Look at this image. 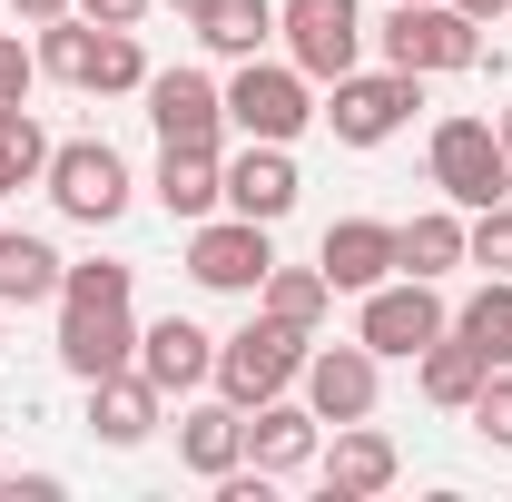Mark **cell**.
Listing matches in <instances>:
<instances>
[{"instance_id":"1","label":"cell","mask_w":512,"mask_h":502,"mask_svg":"<svg viewBox=\"0 0 512 502\" xmlns=\"http://www.w3.org/2000/svg\"><path fill=\"white\" fill-rule=\"evenodd\" d=\"M60 365L79 384L128 375L138 365V325H128V266H69L60 276Z\"/></svg>"},{"instance_id":"2","label":"cell","mask_w":512,"mask_h":502,"mask_svg":"<svg viewBox=\"0 0 512 502\" xmlns=\"http://www.w3.org/2000/svg\"><path fill=\"white\" fill-rule=\"evenodd\" d=\"M384 69H414V79L483 69V20H463L453 0H394V20H384Z\"/></svg>"},{"instance_id":"3","label":"cell","mask_w":512,"mask_h":502,"mask_svg":"<svg viewBox=\"0 0 512 502\" xmlns=\"http://www.w3.org/2000/svg\"><path fill=\"white\" fill-rule=\"evenodd\" d=\"M306 345H316V335H296L286 315H256V325H237V335H217V394L256 414L266 394H286V384L306 375Z\"/></svg>"},{"instance_id":"4","label":"cell","mask_w":512,"mask_h":502,"mask_svg":"<svg viewBox=\"0 0 512 502\" xmlns=\"http://www.w3.org/2000/svg\"><path fill=\"white\" fill-rule=\"evenodd\" d=\"M434 188L473 217V207H493V197H512V148L493 119H434Z\"/></svg>"},{"instance_id":"5","label":"cell","mask_w":512,"mask_h":502,"mask_svg":"<svg viewBox=\"0 0 512 502\" xmlns=\"http://www.w3.org/2000/svg\"><path fill=\"white\" fill-rule=\"evenodd\" d=\"M266 266H276V227H256V217H197L188 237V276L207 286V296H256L266 286Z\"/></svg>"},{"instance_id":"6","label":"cell","mask_w":512,"mask_h":502,"mask_svg":"<svg viewBox=\"0 0 512 502\" xmlns=\"http://www.w3.org/2000/svg\"><path fill=\"white\" fill-rule=\"evenodd\" d=\"M414 109H424V79H414V69H375V79H365V69H345V79H335V99H325V128H335L345 148H384Z\"/></svg>"},{"instance_id":"7","label":"cell","mask_w":512,"mask_h":502,"mask_svg":"<svg viewBox=\"0 0 512 502\" xmlns=\"http://www.w3.org/2000/svg\"><path fill=\"white\" fill-rule=\"evenodd\" d=\"M444 325L453 315H444V296H434V276H384V286H365V315H355V335H365L375 355H394V365H414Z\"/></svg>"},{"instance_id":"8","label":"cell","mask_w":512,"mask_h":502,"mask_svg":"<svg viewBox=\"0 0 512 502\" xmlns=\"http://www.w3.org/2000/svg\"><path fill=\"white\" fill-rule=\"evenodd\" d=\"M306 119H316V79H306L296 60H286V69H276V60H247L237 79H227V128H247V138H276V148H286Z\"/></svg>"},{"instance_id":"9","label":"cell","mask_w":512,"mask_h":502,"mask_svg":"<svg viewBox=\"0 0 512 502\" xmlns=\"http://www.w3.org/2000/svg\"><path fill=\"white\" fill-rule=\"evenodd\" d=\"M40 188L60 197V217L109 227V217H128V158L109 138H69V148H50V178H40Z\"/></svg>"},{"instance_id":"10","label":"cell","mask_w":512,"mask_h":502,"mask_svg":"<svg viewBox=\"0 0 512 502\" xmlns=\"http://www.w3.org/2000/svg\"><path fill=\"white\" fill-rule=\"evenodd\" d=\"M276 30H286V60L306 69V79H325V89L365 50V10L355 0H276Z\"/></svg>"},{"instance_id":"11","label":"cell","mask_w":512,"mask_h":502,"mask_svg":"<svg viewBox=\"0 0 512 502\" xmlns=\"http://www.w3.org/2000/svg\"><path fill=\"white\" fill-rule=\"evenodd\" d=\"M306 404H316V424H365L384 394V355L355 335V345H306Z\"/></svg>"},{"instance_id":"12","label":"cell","mask_w":512,"mask_h":502,"mask_svg":"<svg viewBox=\"0 0 512 502\" xmlns=\"http://www.w3.org/2000/svg\"><path fill=\"white\" fill-rule=\"evenodd\" d=\"M148 128H158V148H217V128H227V89L207 79V69H148Z\"/></svg>"},{"instance_id":"13","label":"cell","mask_w":512,"mask_h":502,"mask_svg":"<svg viewBox=\"0 0 512 502\" xmlns=\"http://www.w3.org/2000/svg\"><path fill=\"white\" fill-rule=\"evenodd\" d=\"M138 375L158 384V394H197V384H217V335L188 325V315L138 325Z\"/></svg>"},{"instance_id":"14","label":"cell","mask_w":512,"mask_h":502,"mask_svg":"<svg viewBox=\"0 0 512 502\" xmlns=\"http://www.w3.org/2000/svg\"><path fill=\"white\" fill-rule=\"evenodd\" d=\"M316 463H325V493L335 502H375V493H394V473H404L394 443L375 434V414H365V424H335V443H325Z\"/></svg>"},{"instance_id":"15","label":"cell","mask_w":512,"mask_h":502,"mask_svg":"<svg viewBox=\"0 0 512 502\" xmlns=\"http://www.w3.org/2000/svg\"><path fill=\"white\" fill-rule=\"evenodd\" d=\"M316 266H325L335 296H365V286L394 276V227H384V217H335L325 247H316Z\"/></svg>"},{"instance_id":"16","label":"cell","mask_w":512,"mask_h":502,"mask_svg":"<svg viewBox=\"0 0 512 502\" xmlns=\"http://www.w3.org/2000/svg\"><path fill=\"white\" fill-rule=\"evenodd\" d=\"M296 188H306V178H296V158H286L276 138H247V158H227V207L256 217V227H276V217L296 207Z\"/></svg>"},{"instance_id":"17","label":"cell","mask_w":512,"mask_h":502,"mask_svg":"<svg viewBox=\"0 0 512 502\" xmlns=\"http://www.w3.org/2000/svg\"><path fill=\"white\" fill-rule=\"evenodd\" d=\"M158 404H168V394L138 375V365H128V375H99L89 384V434L109 443V453H138V443L158 434Z\"/></svg>"},{"instance_id":"18","label":"cell","mask_w":512,"mask_h":502,"mask_svg":"<svg viewBox=\"0 0 512 502\" xmlns=\"http://www.w3.org/2000/svg\"><path fill=\"white\" fill-rule=\"evenodd\" d=\"M247 463H256V473H276V483H286V473H306V463H316V404L266 394V404L247 414Z\"/></svg>"},{"instance_id":"19","label":"cell","mask_w":512,"mask_h":502,"mask_svg":"<svg viewBox=\"0 0 512 502\" xmlns=\"http://www.w3.org/2000/svg\"><path fill=\"white\" fill-rule=\"evenodd\" d=\"M178 463H188L197 483H217V473H237L247 463V404H197V414H178Z\"/></svg>"},{"instance_id":"20","label":"cell","mask_w":512,"mask_h":502,"mask_svg":"<svg viewBox=\"0 0 512 502\" xmlns=\"http://www.w3.org/2000/svg\"><path fill=\"white\" fill-rule=\"evenodd\" d=\"M148 188H158V207H168V217H217V207H227V158H217V148H158V178H148Z\"/></svg>"},{"instance_id":"21","label":"cell","mask_w":512,"mask_h":502,"mask_svg":"<svg viewBox=\"0 0 512 502\" xmlns=\"http://www.w3.org/2000/svg\"><path fill=\"white\" fill-rule=\"evenodd\" d=\"M69 276V256L50 237H30V227H0V306H50Z\"/></svg>"},{"instance_id":"22","label":"cell","mask_w":512,"mask_h":502,"mask_svg":"<svg viewBox=\"0 0 512 502\" xmlns=\"http://www.w3.org/2000/svg\"><path fill=\"white\" fill-rule=\"evenodd\" d=\"M463 266V207H424L414 227H394V276H453Z\"/></svg>"},{"instance_id":"23","label":"cell","mask_w":512,"mask_h":502,"mask_svg":"<svg viewBox=\"0 0 512 502\" xmlns=\"http://www.w3.org/2000/svg\"><path fill=\"white\" fill-rule=\"evenodd\" d=\"M414 375H424V394H434L444 414H463V404L483 394V375H493V365H483V355H473V345H463V335L444 325V335H434V345L414 355Z\"/></svg>"},{"instance_id":"24","label":"cell","mask_w":512,"mask_h":502,"mask_svg":"<svg viewBox=\"0 0 512 502\" xmlns=\"http://www.w3.org/2000/svg\"><path fill=\"white\" fill-rule=\"evenodd\" d=\"M197 40H207L217 60H256V50L276 40V0H207V10H197Z\"/></svg>"},{"instance_id":"25","label":"cell","mask_w":512,"mask_h":502,"mask_svg":"<svg viewBox=\"0 0 512 502\" xmlns=\"http://www.w3.org/2000/svg\"><path fill=\"white\" fill-rule=\"evenodd\" d=\"M453 335H463L483 365H512V276H483V296L453 315Z\"/></svg>"},{"instance_id":"26","label":"cell","mask_w":512,"mask_h":502,"mask_svg":"<svg viewBox=\"0 0 512 502\" xmlns=\"http://www.w3.org/2000/svg\"><path fill=\"white\" fill-rule=\"evenodd\" d=\"M256 296H266V315H286L296 335H316L335 286H325V266H266V286H256Z\"/></svg>"},{"instance_id":"27","label":"cell","mask_w":512,"mask_h":502,"mask_svg":"<svg viewBox=\"0 0 512 502\" xmlns=\"http://www.w3.org/2000/svg\"><path fill=\"white\" fill-rule=\"evenodd\" d=\"M30 178H50V138H40L30 109H0V197L30 188Z\"/></svg>"},{"instance_id":"28","label":"cell","mask_w":512,"mask_h":502,"mask_svg":"<svg viewBox=\"0 0 512 502\" xmlns=\"http://www.w3.org/2000/svg\"><path fill=\"white\" fill-rule=\"evenodd\" d=\"M79 89H148V50H138V30H99Z\"/></svg>"},{"instance_id":"29","label":"cell","mask_w":512,"mask_h":502,"mask_svg":"<svg viewBox=\"0 0 512 502\" xmlns=\"http://www.w3.org/2000/svg\"><path fill=\"white\" fill-rule=\"evenodd\" d=\"M463 266H483V276H512V207H473L463 217Z\"/></svg>"},{"instance_id":"30","label":"cell","mask_w":512,"mask_h":502,"mask_svg":"<svg viewBox=\"0 0 512 502\" xmlns=\"http://www.w3.org/2000/svg\"><path fill=\"white\" fill-rule=\"evenodd\" d=\"M463 414H473V434L493 443V453H512V365H493V375H483V394H473Z\"/></svg>"},{"instance_id":"31","label":"cell","mask_w":512,"mask_h":502,"mask_svg":"<svg viewBox=\"0 0 512 502\" xmlns=\"http://www.w3.org/2000/svg\"><path fill=\"white\" fill-rule=\"evenodd\" d=\"M30 79H40V50H20V40L0 30V109H20V99H30Z\"/></svg>"},{"instance_id":"32","label":"cell","mask_w":512,"mask_h":502,"mask_svg":"<svg viewBox=\"0 0 512 502\" xmlns=\"http://www.w3.org/2000/svg\"><path fill=\"white\" fill-rule=\"evenodd\" d=\"M79 20H99V30H138L148 20V0H69Z\"/></svg>"},{"instance_id":"33","label":"cell","mask_w":512,"mask_h":502,"mask_svg":"<svg viewBox=\"0 0 512 502\" xmlns=\"http://www.w3.org/2000/svg\"><path fill=\"white\" fill-rule=\"evenodd\" d=\"M0 493H10V502H50V493H60V473H10Z\"/></svg>"},{"instance_id":"34","label":"cell","mask_w":512,"mask_h":502,"mask_svg":"<svg viewBox=\"0 0 512 502\" xmlns=\"http://www.w3.org/2000/svg\"><path fill=\"white\" fill-rule=\"evenodd\" d=\"M10 10H20V20H30V30H40V20H60L69 0H10Z\"/></svg>"},{"instance_id":"35","label":"cell","mask_w":512,"mask_h":502,"mask_svg":"<svg viewBox=\"0 0 512 502\" xmlns=\"http://www.w3.org/2000/svg\"><path fill=\"white\" fill-rule=\"evenodd\" d=\"M453 10H463V20H493V10H512V0H453Z\"/></svg>"},{"instance_id":"36","label":"cell","mask_w":512,"mask_h":502,"mask_svg":"<svg viewBox=\"0 0 512 502\" xmlns=\"http://www.w3.org/2000/svg\"><path fill=\"white\" fill-rule=\"evenodd\" d=\"M168 10H188V20H197V10H207V0H168Z\"/></svg>"},{"instance_id":"37","label":"cell","mask_w":512,"mask_h":502,"mask_svg":"<svg viewBox=\"0 0 512 502\" xmlns=\"http://www.w3.org/2000/svg\"><path fill=\"white\" fill-rule=\"evenodd\" d=\"M503 148H512V109H503Z\"/></svg>"},{"instance_id":"38","label":"cell","mask_w":512,"mask_h":502,"mask_svg":"<svg viewBox=\"0 0 512 502\" xmlns=\"http://www.w3.org/2000/svg\"><path fill=\"white\" fill-rule=\"evenodd\" d=\"M0 483H10V463H0Z\"/></svg>"}]
</instances>
